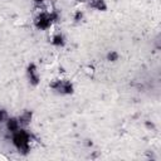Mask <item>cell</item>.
I'll return each instance as SVG.
<instances>
[{"mask_svg":"<svg viewBox=\"0 0 161 161\" xmlns=\"http://www.w3.org/2000/svg\"><path fill=\"white\" fill-rule=\"evenodd\" d=\"M89 4H91L92 8H94L97 10H106L107 9V6H106V4H104L103 0H92Z\"/></svg>","mask_w":161,"mask_h":161,"instance_id":"cell-6","label":"cell"},{"mask_svg":"<svg viewBox=\"0 0 161 161\" xmlns=\"http://www.w3.org/2000/svg\"><path fill=\"white\" fill-rule=\"evenodd\" d=\"M28 74H29V79L33 84H38L39 82V77L36 74V69H35V65L34 64H30L29 68H28Z\"/></svg>","mask_w":161,"mask_h":161,"instance_id":"cell-4","label":"cell"},{"mask_svg":"<svg viewBox=\"0 0 161 161\" xmlns=\"http://www.w3.org/2000/svg\"><path fill=\"white\" fill-rule=\"evenodd\" d=\"M30 119H31V112H30V111H26V112H24V113L20 116L19 122L25 125V123H29V122H30Z\"/></svg>","mask_w":161,"mask_h":161,"instance_id":"cell-7","label":"cell"},{"mask_svg":"<svg viewBox=\"0 0 161 161\" xmlns=\"http://www.w3.org/2000/svg\"><path fill=\"white\" fill-rule=\"evenodd\" d=\"M6 118V112L5 111H0V122H3Z\"/></svg>","mask_w":161,"mask_h":161,"instance_id":"cell-10","label":"cell"},{"mask_svg":"<svg viewBox=\"0 0 161 161\" xmlns=\"http://www.w3.org/2000/svg\"><path fill=\"white\" fill-rule=\"evenodd\" d=\"M80 19H82V13H80V11H77V13H75V16H74V20L78 21V20H80Z\"/></svg>","mask_w":161,"mask_h":161,"instance_id":"cell-11","label":"cell"},{"mask_svg":"<svg viewBox=\"0 0 161 161\" xmlns=\"http://www.w3.org/2000/svg\"><path fill=\"white\" fill-rule=\"evenodd\" d=\"M107 59H108V60H111V62H114V60H117V59H118V54H117L116 52H111V53H108Z\"/></svg>","mask_w":161,"mask_h":161,"instance_id":"cell-9","label":"cell"},{"mask_svg":"<svg viewBox=\"0 0 161 161\" xmlns=\"http://www.w3.org/2000/svg\"><path fill=\"white\" fill-rule=\"evenodd\" d=\"M52 43L54 44V45H63L64 44V40H63V36L60 35V34H58V35H55L54 38H53V40H52Z\"/></svg>","mask_w":161,"mask_h":161,"instance_id":"cell-8","label":"cell"},{"mask_svg":"<svg viewBox=\"0 0 161 161\" xmlns=\"http://www.w3.org/2000/svg\"><path fill=\"white\" fill-rule=\"evenodd\" d=\"M57 18H58V15L55 14V13H52V14H45V13H43V14H40L36 19H35V26L38 28V29H48L50 25H52V23L53 21H55L57 20Z\"/></svg>","mask_w":161,"mask_h":161,"instance_id":"cell-2","label":"cell"},{"mask_svg":"<svg viewBox=\"0 0 161 161\" xmlns=\"http://www.w3.org/2000/svg\"><path fill=\"white\" fill-rule=\"evenodd\" d=\"M6 127L11 132H16L19 130V121L16 118H9L6 122Z\"/></svg>","mask_w":161,"mask_h":161,"instance_id":"cell-5","label":"cell"},{"mask_svg":"<svg viewBox=\"0 0 161 161\" xmlns=\"http://www.w3.org/2000/svg\"><path fill=\"white\" fill-rule=\"evenodd\" d=\"M50 87L54 88V89H57V91H59V92H63V93H72L73 92V86L68 80H65V82L57 80V82L52 83Z\"/></svg>","mask_w":161,"mask_h":161,"instance_id":"cell-3","label":"cell"},{"mask_svg":"<svg viewBox=\"0 0 161 161\" xmlns=\"http://www.w3.org/2000/svg\"><path fill=\"white\" fill-rule=\"evenodd\" d=\"M13 143L16 146L19 151H21L23 153H26L29 151V135L24 130H20V131L18 130L16 132H14Z\"/></svg>","mask_w":161,"mask_h":161,"instance_id":"cell-1","label":"cell"}]
</instances>
